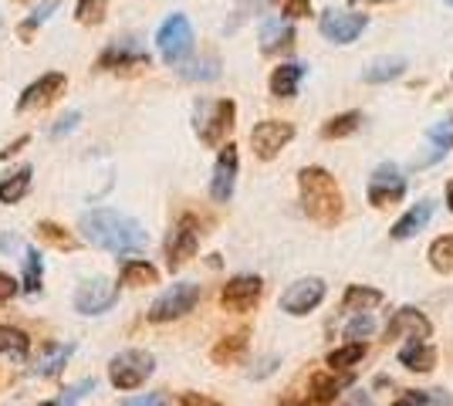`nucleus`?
Wrapping results in <instances>:
<instances>
[{
  "label": "nucleus",
  "mask_w": 453,
  "mask_h": 406,
  "mask_svg": "<svg viewBox=\"0 0 453 406\" xmlns=\"http://www.w3.org/2000/svg\"><path fill=\"white\" fill-rule=\"evenodd\" d=\"M81 234L85 241L112 254H135L146 251L150 234L142 231V224L126 217V213L112 211V207H98V211L81 213Z\"/></svg>",
  "instance_id": "1"
},
{
  "label": "nucleus",
  "mask_w": 453,
  "mask_h": 406,
  "mask_svg": "<svg viewBox=\"0 0 453 406\" xmlns=\"http://www.w3.org/2000/svg\"><path fill=\"white\" fill-rule=\"evenodd\" d=\"M298 194H302V211L319 227H335L342 220L345 200H342L335 176L328 173L325 166H304L298 173Z\"/></svg>",
  "instance_id": "2"
},
{
  "label": "nucleus",
  "mask_w": 453,
  "mask_h": 406,
  "mask_svg": "<svg viewBox=\"0 0 453 406\" xmlns=\"http://www.w3.org/2000/svg\"><path fill=\"white\" fill-rule=\"evenodd\" d=\"M234 119H237V105L230 98L196 102V109H193V129H196L203 146H220L226 139V133L234 129Z\"/></svg>",
  "instance_id": "3"
},
{
  "label": "nucleus",
  "mask_w": 453,
  "mask_h": 406,
  "mask_svg": "<svg viewBox=\"0 0 453 406\" xmlns=\"http://www.w3.org/2000/svg\"><path fill=\"white\" fill-rule=\"evenodd\" d=\"M156 369V359L146 349H122L119 356L109 359V379H112L115 389L129 393V389H139Z\"/></svg>",
  "instance_id": "4"
},
{
  "label": "nucleus",
  "mask_w": 453,
  "mask_h": 406,
  "mask_svg": "<svg viewBox=\"0 0 453 406\" xmlns=\"http://www.w3.org/2000/svg\"><path fill=\"white\" fill-rule=\"evenodd\" d=\"M196 302H200V285H193V281H176V285H170V288L152 302L150 311H146V318L156 322V326L176 322V318H183L187 311L196 309Z\"/></svg>",
  "instance_id": "5"
},
{
  "label": "nucleus",
  "mask_w": 453,
  "mask_h": 406,
  "mask_svg": "<svg viewBox=\"0 0 453 406\" xmlns=\"http://www.w3.org/2000/svg\"><path fill=\"white\" fill-rule=\"evenodd\" d=\"M156 48L166 65H180L193 51V24L187 14H170L156 31Z\"/></svg>",
  "instance_id": "6"
},
{
  "label": "nucleus",
  "mask_w": 453,
  "mask_h": 406,
  "mask_svg": "<svg viewBox=\"0 0 453 406\" xmlns=\"http://www.w3.org/2000/svg\"><path fill=\"white\" fill-rule=\"evenodd\" d=\"M196 248H200V220L193 213H183L166 237V268L180 271L196 254Z\"/></svg>",
  "instance_id": "7"
},
{
  "label": "nucleus",
  "mask_w": 453,
  "mask_h": 406,
  "mask_svg": "<svg viewBox=\"0 0 453 406\" xmlns=\"http://www.w3.org/2000/svg\"><path fill=\"white\" fill-rule=\"evenodd\" d=\"M369 203L376 211H386V207H396L399 200L406 196V176L399 173L396 163H382L376 166V173L369 176Z\"/></svg>",
  "instance_id": "8"
},
{
  "label": "nucleus",
  "mask_w": 453,
  "mask_h": 406,
  "mask_svg": "<svg viewBox=\"0 0 453 406\" xmlns=\"http://www.w3.org/2000/svg\"><path fill=\"white\" fill-rule=\"evenodd\" d=\"M295 139V126L291 122H284V119H265V122H257L254 129H250V149L257 159H274V156L281 153L284 146Z\"/></svg>",
  "instance_id": "9"
},
{
  "label": "nucleus",
  "mask_w": 453,
  "mask_h": 406,
  "mask_svg": "<svg viewBox=\"0 0 453 406\" xmlns=\"http://www.w3.org/2000/svg\"><path fill=\"white\" fill-rule=\"evenodd\" d=\"M95 68H98V72H142V68H150V55L139 48V41L122 38V41H112V44L98 55Z\"/></svg>",
  "instance_id": "10"
},
{
  "label": "nucleus",
  "mask_w": 453,
  "mask_h": 406,
  "mask_svg": "<svg viewBox=\"0 0 453 406\" xmlns=\"http://www.w3.org/2000/svg\"><path fill=\"white\" fill-rule=\"evenodd\" d=\"M119 302V285L109 278H88L75 288V311L78 315H102Z\"/></svg>",
  "instance_id": "11"
},
{
  "label": "nucleus",
  "mask_w": 453,
  "mask_h": 406,
  "mask_svg": "<svg viewBox=\"0 0 453 406\" xmlns=\"http://www.w3.org/2000/svg\"><path fill=\"white\" fill-rule=\"evenodd\" d=\"M261 295H265V281L257 274H237L220 291V305H224V311L244 315V311H250L261 302Z\"/></svg>",
  "instance_id": "12"
},
{
  "label": "nucleus",
  "mask_w": 453,
  "mask_h": 406,
  "mask_svg": "<svg viewBox=\"0 0 453 406\" xmlns=\"http://www.w3.org/2000/svg\"><path fill=\"white\" fill-rule=\"evenodd\" d=\"M356 387V372L349 369V372H319V376H311V383H308V396H304L302 406H335L345 389Z\"/></svg>",
  "instance_id": "13"
},
{
  "label": "nucleus",
  "mask_w": 453,
  "mask_h": 406,
  "mask_svg": "<svg viewBox=\"0 0 453 406\" xmlns=\"http://www.w3.org/2000/svg\"><path fill=\"white\" fill-rule=\"evenodd\" d=\"M365 27H369V18L352 11H325L319 18V31L335 44H352Z\"/></svg>",
  "instance_id": "14"
},
{
  "label": "nucleus",
  "mask_w": 453,
  "mask_h": 406,
  "mask_svg": "<svg viewBox=\"0 0 453 406\" xmlns=\"http://www.w3.org/2000/svg\"><path fill=\"white\" fill-rule=\"evenodd\" d=\"M65 85H68V78L61 75V72H48V75L35 78L18 98V112H35V109H48L55 98H61L65 92Z\"/></svg>",
  "instance_id": "15"
},
{
  "label": "nucleus",
  "mask_w": 453,
  "mask_h": 406,
  "mask_svg": "<svg viewBox=\"0 0 453 406\" xmlns=\"http://www.w3.org/2000/svg\"><path fill=\"white\" fill-rule=\"evenodd\" d=\"M321 298H325V281H321V278H302V281H295V285L281 295V311L302 318V315L319 309Z\"/></svg>",
  "instance_id": "16"
},
{
  "label": "nucleus",
  "mask_w": 453,
  "mask_h": 406,
  "mask_svg": "<svg viewBox=\"0 0 453 406\" xmlns=\"http://www.w3.org/2000/svg\"><path fill=\"white\" fill-rule=\"evenodd\" d=\"M237 146L234 142H226L220 146V156H217V163H213V176H210V196L217 200V203H226L230 196H234V183H237Z\"/></svg>",
  "instance_id": "17"
},
{
  "label": "nucleus",
  "mask_w": 453,
  "mask_h": 406,
  "mask_svg": "<svg viewBox=\"0 0 453 406\" xmlns=\"http://www.w3.org/2000/svg\"><path fill=\"white\" fill-rule=\"evenodd\" d=\"M430 332H434V326H430V318L423 315L419 309H399L393 318H389V326H386V342H393V339H416V342H426L430 339Z\"/></svg>",
  "instance_id": "18"
},
{
  "label": "nucleus",
  "mask_w": 453,
  "mask_h": 406,
  "mask_svg": "<svg viewBox=\"0 0 453 406\" xmlns=\"http://www.w3.org/2000/svg\"><path fill=\"white\" fill-rule=\"evenodd\" d=\"M308 75V68L298 65V61H291V65H278L271 78H267V88H271V96L274 98H295L298 96V85H302V78Z\"/></svg>",
  "instance_id": "19"
},
{
  "label": "nucleus",
  "mask_w": 453,
  "mask_h": 406,
  "mask_svg": "<svg viewBox=\"0 0 453 406\" xmlns=\"http://www.w3.org/2000/svg\"><path fill=\"white\" fill-rule=\"evenodd\" d=\"M430 217H434V203H430V200H423V203H416V207H410V211L399 217L396 224H393V231H389V237H393V241L416 237V234L430 224Z\"/></svg>",
  "instance_id": "20"
},
{
  "label": "nucleus",
  "mask_w": 453,
  "mask_h": 406,
  "mask_svg": "<svg viewBox=\"0 0 453 406\" xmlns=\"http://www.w3.org/2000/svg\"><path fill=\"white\" fill-rule=\"evenodd\" d=\"M291 41H295L291 20H281V18L265 20V27H261V51L265 55H281L284 48H291Z\"/></svg>",
  "instance_id": "21"
},
{
  "label": "nucleus",
  "mask_w": 453,
  "mask_h": 406,
  "mask_svg": "<svg viewBox=\"0 0 453 406\" xmlns=\"http://www.w3.org/2000/svg\"><path fill=\"white\" fill-rule=\"evenodd\" d=\"M399 366L413 369V372H430L436 366V349L430 342H416L410 339L406 346L399 349Z\"/></svg>",
  "instance_id": "22"
},
{
  "label": "nucleus",
  "mask_w": 453,
  "mask_h": 406,
  "mask_svg": "<svg viewBox=\"0 0 453 406\" xmlns=\"http://www.w3.org/2000/svg\"><path fill=\"white\" fill-rule=\"evenodd\" d=\"M119 281L129 285V288H150V285L159 281V268L150 264V261H142V257H133V261H126L119 268Z\"/></svg>",
  "instance_id": "23"
},
{
  "label": "nucleus",
  "mask_w": 453,
  "mask_h": 406,
  "mask_svg": "<svg viewBox=\"0 0 453 406\" xmlns=\"http://www.w3.org/2000/svg\"><path fill=\"white\" fill-rule=\"evenodd\" d=\"M27 190H31V166H18L14 173H7L0 180V203L14 207L27 196Z\"/></svg>",
  "instance_id": "24"
},
{
  "label": "nucleus",
  "mask_w": 453,
  "mask_h": 406,
  "mask_svg": "<svg viewBox=\"0 0 453 406\" xmlns=\"http://www.w3.org/2000/svg\"><path fill=\"white\" fill-rule=\"evenodd\" d=\"M244 352H247V332H234V335H224L217 346L210 349V359L217 366H234Z\"/></svg>",
  "instance_id": "25"
},
{
  "label": "nucleus",
  "mask_w": 453,
  "mask_h": 406,
  "mask_svg": "<svg viewBox=\"0 0 453 406\" xmlns=\"http://www.w3.org/2000/svg\"><path fill=\"white\" fill-rule=\"evenodd\" d=\"M31 352V339L27 332L14 329V326H0V356L4 359H14V363H24Z\"/></svg>",
  "instance_id": "26"
},
{
  "label": "nucleus",
  "mask_w": 453,
  "mask_h": 406,
  "mask_svg": "<svg viewBox=\"0 0 453 406\" xmlns=\"http://www.w3.org/2000/svg\"><path fill=\"white\" fill-rule=\"evenodd\" d=\"M38 237L44 241V244H51L55 251H65V254H72L81 248V241H78L72 231H65L61 224H55V220H41L38 224Z\"/></svg>",
  "instance_id": "27"
},
{
  "label": "nucleus",
  "mask_w": 453,
  "mask_h": 406,
  "mask_svg": "<svg viewBox=\"0 0 453 406\" xmlns=\"http://www.w3.org/2000/svg\"><path fill=\"white\" fill-rule=\"evenodd\" d=\"M376 305H382V291L365 288V285H349V288H345V298H342V309L345 311L362 315V311L376 309Z\"/></svg>",
  "instance_id": "28"
},
{
  "label": "nucleus",
  "mask_w": 453,
  "mask_h": 406,
  "mask_svg": "<svg viewBox=\"0 0 453 406\" xmlns=\"http://www.w3.org/2000/svg\"><path fill=\"white\" fill-rule=\"evenodd\" d=\"M365 352H369V346H365V342H345V346L332 349L325 363H328V369H332V372H349L356 363H362V359H365Z\"/></svg>",
  "instance_id": "29"
},
{
  "label": "nucleus",
  "mask_w": 453,
  "mask_h": 406,
  "mask_svg": "<svg viewBox=\"0 0 453 406\" xmlns=\"http://www.w3.org/2000/svg\"><path fill=\"white\" fill-rule=\"evenodd\" d=\"M403 72H406V58H379L362 72V78H365L369 85H382V81L399 78Z\"/></svg>",
  "instance_id": "30"
},
{
  "label": "nucleus",
  "mask_w": 453,
  "mask_h": 406,
  "mask_svg": "<svg viewBox=\"0 0 453 406\" xmlns=\"http://www.w3.org/2000/svg\"><path fill=\"white\" fill-rule=\"evenodd\" d=\"M362 126V112H342L321 126V139H345Z\"/></svg>",
  "instance_id": "31"
},
{
  "label": "nucleus",
  "mask_w": 453,
  "mask_h": 406,
  "mask_svg": "<svg viewBox=\"0 0 453 406\" xmlns=\"http://www.w3.org/2000/svg\"><path fill=\"white\" fill-rule=\"evenodd\" d=\"M430 268L440 274H453V234H443L430 244Z\"/></svg>",
  "instance_id": "32"
},
{
  "label": "nucleus",
  "mask_w": 453,
  "mask_h": 406,
  "mask_svg": "<svg viewBox=\"0 0 453 406\" xmlns=\"http://www.w3.org/2000/svg\"><path fill=\"white\" fill-rule=\"evenodd\" d=\"M41 281H44V261H41V254L35 248H27L24 251V285L20 288L27 291V295H38Z\"/></svg>",
  "instance_id": "33"
},
{
  "label": "nucleus",
  "mask_w": 453,
  "mask_h": 406,
  "mask_svg": "<svg viewBox=\"0 0 453 406\" xmlns=\"http://www.w3.org/2000/svg\"><path fill=\"white\" fill-rule=\"evenodd\" d=\"M58 4H61V0H44V4H38V7H35V14L18 24V38L20 41H31V38H35V31H38L41 24H44V20H48L58 11Z\"/></svg>",
  "instance_id": "34"
},
{
  "label": "nucleus",
  "mask_w": 453,
  "mask_h": 406,
  "mask_svg": "<svg viewBox=\"0 0 453 406\" xmlns=\"http://www.w3.org/2000/svg\"><path fill=\"white\" fill-rule=\"evenodd\" d=\"M105 14H109V0H78V7H75V20L85 24V27L102 24Z\"/></svg>",
  "instance_id": "35"
},
{
  "label": "nucleus",
  "mask_w": 453,
  "mask_h": 406,
  "mask_svg": "<svg viewBox=\"0 0 453 406\" xmlns=\"http://www.w3.org/2000/svg\"><path fill=\"white\" fill-rule=\"evenodd\" d=\"M180 75L187 81H213V78H220V61L210 55V58H200L187 68H180Z\"/></svg>",
  "instance_id": "36"
},
{
  "label": "nucleus",
  "mask_w": 453,
  "mask_h": 406,
  "mask_svg": "<svg viewBox=\"0 0 453 406\" xmlns=\"http://www.w3.org/2000/svg\"><path fill=\"white\" fill-rule=\"evenodd\" d=\"M72 356H75V346L51 349V352H48V356H44V359L38 363V369H35V372H38V376H58V372L65 369V363H68Z\"/></svg>",
  "instance_id": "37"
},
{
  "label": "nucleus",
  "mask_w": 453,
  "mask_h": 406,
  "mask_svg": "<svg viewBox=\"0 0 453 406\" xmlns=\"http://www.w3.org/2000/svg\"><path fill=\"white\" fill-rule=\"evenodd\" d=\"M430 142H434L436 156H443L447 149H453V116H447L443 122H436L430 129Z\"/></svg>",
  "instance_id": "38"
},
{
  "label": "nucleus",
  "mask_w": 453,
  "mask_h": 406,
  "mask_svg": "<svg viewBox=\"0 0 453 406\" xmlns=\"http://www.w3.org/2000/svg\"><path fill=\"white\" fill-rule=\"evenodd\" d=\"M376 329V322H372V315H356L349 326H345V339L349 342H362V339H369Z\"/></svg>",
  "instance_id": "39"
},
{
  "label": "nucleus",
  "mask_w": 453,
  "mask_h": 406,
  "mask_svg": "<svg viewBox=\"0 0 453 406\" xmlns=\"http://www.w3.org/2000/svg\"><path fill=\"white\" fill-rule=\"evenodd\" d=\"M271 4H278L288 18H308L311 14V0H271Z\"/></svg>",
  "instance_id": "40"
},
{
  "label": "nucleus",
  "mask_w": 453,
  "mask_h": 406,
  "mask_svg": "<svg viewBox=\"0 0 453 406\" xmlns=\"http://www.w3.org/2000/svg\"><path fill=\"white\" fill-rule=\"evenodd\" d=\"M88 389H95V379H85V383H75V387H68L65 393H61V400H58V406H75Z\"/></svg>",
  "instance_id": "41"
},
{
  "label": "nucleus",
  "mask_w": 453,
  "mask_h": 406,
  "mask_svg": "<svg viewBox=\"0 0 453 406\" xmlns=\"http://www.w3.org/2000/svg\"><path fill=\"white\" fill-rule=\"evenodd\" d=\"M372 400H369V393H362V389H349V393H342L339 400H335V406H369Z\"/></svg>",
  "instance_id": "42"
},
{
  "label": "nucleus",
  "mask_w": 453,
  "mask_h": 406,
  "mask_svg": "<svg viewBox=\"0 0 453 406\" xmlns=\"http://www.w3.org/2000/svg\"><path fill=\"white\" fill-rule=\"evenodd\" d=\"M18 288H20L18 281H14L7 271H0V305H7V302L18 295Z\"/></svg>",
  "instance_id": "43"
},
{
  "label": "nucleus",
  "mask_w": 453,
  "mask_h": 406,
  "mask_svg": "<svg viewBox=\"0 0 453 406\" xmlns=\"http://www.w3.org/2000/svg\"><path fill=\"white\" fill-rule=\"evenodd\" d=\"M78 119H81L78 112H65V116L58 119L55 129H51V135H55V139H61V135H68V133H72V129L78 126Z\"/></svg>",
  "instance_id": "44"
},
{
  "label": "nucleus",
  "mask_w": 453,
  "mask_h": 406,
  "mask_svg": "<svg viewBox=\"0 0 453 406\" xmlns=\"http://www.w3.org/2000/svg\"><path fill=\"white\" fill-rule=\"evenodd\" d=\"M419 406H450V396H447L443 389H426Z\"/></svg>",
  "instance_id": "45"
},
{
  "label": "nucleus",
  "mask_w": 453,
  "mask_h": 406,
  "mask_svg": "<svg viewBox=\"0 0 453 406\" xmlns=\"http://www.w3.org/2000/svg\"><path fill=\"white\" fill-rule=\"evenodd\" d=\"M180 403L183 406H224V403H217V400H210V396H203V393H183Z\"/></svg>",
  "instance_id": "46"
},
{
  "label": "nucleus",
  "mask_w": 453,
  "mask_h": 406,
  "mask_svg": "<svg viewBox=\"0 0 453 406\" xmlns=\"http://www.w3.org/2000/svg\"><path fill=\"white\" fill-rule=\"evenodd\" d=\"M119 406H166V400L159 393H150V396H133V400H126V403Z\"/></svg>",
  "instance_id": "47"
},
{
  "label": "nucleus",
  "mask_w": 453,
  "mask_h": 406,
  "mask_svg": "<svg viewBox=\"0 0 453 406\" xmlns=\"http://www.w3.org/2000/svg\"><path fill=\"white\" fill-rule=\"evenodd\" d=\"M27 139H31V135H18V139H14V142H11L7 149H0V159H11V156H18L20 149L27 146Z\"/></svg>",
  "instance_id": "48"
},
{
  "label": "nucleus",
  "mask_w": 453,
  "mask_h": 406,
  "mask_svg": "<svg viewBox=\"0 0 453 406\" xmlns=\"http://www.w3.org/2000/svg\"><path fill=\"white\" fill-rule=\"evenodd\" d=\"M419 400H423V393H419V389H413V393H403L393 406H419Z\"/></svg>",
  "instance_id": "49"
},
{
  "label": "nucleus",
  "mask_w": 453,
  "mask_h": 406,
  "mask_svg": "<svg viewBox=\"0 0 453 406\" xmlns=\"http://www.w3.org/2000/svg\"><path fill=\"white\" fill-rule=\"evenodd\" d=\"M352 7H359V4H389V0H349Z\"/></svg>",
  "instance_id": "50"
},
{
  "label": "nucleus",
  "mask_w": 453,
  "mask_h": 406,
  "mask_svg": "<svg viewBox=\"0 0 453 406\" xmlns=\"http://www.w3.org/2000/svg\"><path fill=\"white\" fill-rule=\"evenodd\" d=\"M447 207H450V211H453V180H450V183H447Z\"/></svg>",
  "instance_id": "51"
},
{
  "label": "nucleus",
  "mask_w": 453,
  "mask_h": 406,
  "mask_svg": "<svg viewBox=\"0 0 453 406\" xmlns=\"http://www.w3.org/2000/svg\"><path fill=\"white\" fill-rule=\"evenodd\" d=\"M38 406H58L55 400H44V403H38Z\"/></svg>",
  "instance_id": "52"
},
{
  "label": "nucleus",
  "mask_w": 453,
  "mask_h": 406,
  "mask_svg": "<svg viewBox=\"0 0 453 406\" xmlns=\"http://www.w3.org/2000/svg\"><path fill=\"white\" fill-rule=\"evenodd\" d=\"M14 4H27V0H14Z\"/></svg>",
  "instance_id": "53"
},
{
  "label": "nucleus",
  "mask_w": 453,
  "mask_h": 406,
  "mask_svg": "<svg viewBox=\"0 0 453 406\" xmlns=\"http://www.w3.org/2000/svg\"><path fill=\"white\" fill-rule=\"evenodd\" d=\"M447 4H453V0H447Z\"/></svg>",
  "instance_id": "54"
},
{
  "label": "nucleus",
  "mask_w": 453,
  "mask_h": 406,
  "mask_svg": "<svg viewBox=\"0 0 453 406\" xmlns=\"http://www.w3.org/2000/svg\"><path fill=\"white\" fill-rule=\"evenodd\" d=\"M0 24H4V18H0Z\"/></svg>",
  "instance_id": "55"
}]
</instances>
